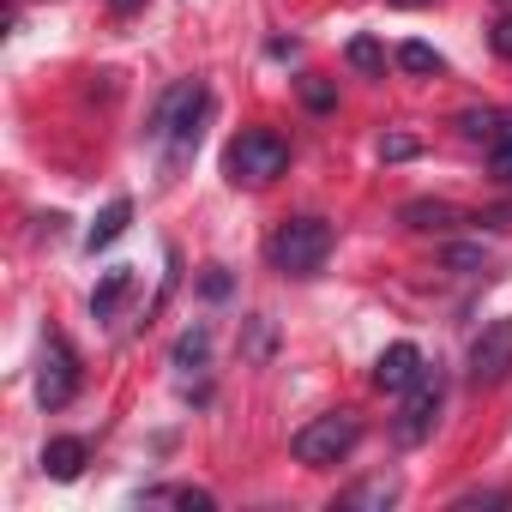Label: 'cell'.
<instances>
[{
  "label": "cell",
  "mask_w": 512,
  "mask_h": 512,
  "mask_svg": "<svg viewBox=\"0 0 512 512\" xmlns=\"http://www.w3.org/2000/svg\"><path fill=\"white\" fill-rule=\"evenodd\" d=\"M211 109V97H205V85L199 79H181L175 91H163L157 97V109H151V139L157 145H169V169H181L187 157H193V145H199V115Z\"/></svg>",
  "instance_id": "cell-1"
},
{
  "label": "cell",
  "mask_w": 512,
  "mask_h": 512,
  "mask_svg": "<svg viewBox=\"0 0 512 512\" xmlns=\"http://www.w3.org/2000/svg\"><path fill=\"white\" fill-rule=\"evenodd\" d=\"M266 260L284 278H314L332 260V223L326 217H290V223H278L272 241H266Z\"/></svg>",
  "instance_id": "cell-2"
},
{
  "label": "cell",
  "mask_w": 512,
  "mask_h": 512,
  "mask_svg": "<svg viewBox=\"0 0 512 512\" xmlns=\"http://www.w3.org/2000/svg\"><path fill=\"white\" fill-rule=\"evenodd\" d=\"M356 440H362V422L350 410H326V416H314L290 434V458L308 464V470H326V464H344L356 452Z\"/></svg>",
  "instance_id": "cell-3"
},
{
  "label": "cell",
  "mask_w": 512,
  "mask_h": 512,
  "mask_svg": "<svg viewBox=\"0 0 512 512\" xmlns=\"http://www.w3.org/2000/svg\"><path fill=\"white\" fill-rule=\"evenodd\" d=\"M223 169H229V181H247V187H266V181H278L284 169H290V145L272 133V127H247L235 145H229V157H223Z\"/></svg>",
  "instance_id": "cell-4"
},
{
  "label": "cell",
  "mask_w": 512,
  "mask_h": 512,
  "mask_svg": "<svg viewBox=\"0 0 512 512\" xmlns=\"http://www.w3.org/2000/svg\"><path fill=\"white\" fill-rule=\"evenodd\" d=\"M440 398H446V380H440V368H422V380H416V386L404 392V410H398V422H392L398 446H422V440L434 434Z\"/></svg>",
  "instance_id": "cell-5"
},
{
  "label": "cell",
  "mask_w": 512,
  "mask_h": 512,
  "mask_svg": "<svg viewBox=\"0 0 512 512\" xmlns=\"http://www.w3.org/2000/svg\"><path fill=\"white\" fill-rule=\"evenodd\" d=\"M73 392H79V356H73V344L61 332H49L43 368H37V404L43 410H61V404H73Z\"/></svg>",
  "instance_id": "cell-6"
},
{
  "label": "cell",
  "mask_w": 512,
  "mask_h": 512,
  "mask_svg": "<svg viewBox=\"0 0 512 512\" xmlns=\"http://www.w3.org/2000/svg\"><path fill=\"white\" fill-rule=\"evenodd\" d=\"M512 374V320H488L470 338V380L476 386H500Z\"/></svg>",
  "instance_id": "cell-7"
},
{
  "label": "cell",
  "mask_w": 512,
  "mask_h": 512,
  "mask_svg": "<svg viewBox=\"0 0 512 512\" xmlns=\"http://www.w3.org/2000/svg\"><path fill=\"white\" fill-rule=\"evenodd\" d=\"M422 368H428V362H422V350H416L410 338H404V344H386L380 362H374V386L392 392V398H404V392L422 380Z\"/></svg>",
  "instance_id": "cell-8"
},
{
  "label": "cell",
  "mask_w": 512,
  "mask_h": 512,
  "mask_svg": "<svg viewBox=\"0 0 512 512\" xmlns=\"http://www.w3.org/2000/svg\"><path fill=\"white\" fill-rule=\"evenodd\" d=\"M398 223H404V229H416V235H446V229H458V223H464V211H458V205H446V199H410V205L398 211Z\"/></svg>",
  "instance_id": "cell-9"
},
{
  "label": "cell",
  "mask_w": 512,
  "mask_h": 512,
  "mask_svg": "<svg viewBox=\"0 0 512 512\" xmlns=\"http://www.w3.org/2000/svg\"><path fill=\"white\" fill-rule=\"evenodd\" d=\"M398 476H368V482H356V488H344L338 494V506L344 512H386V506H398Z\"/></svg>",
  "instance_id": "cell-10"
},
{
  "label": "cell",
  "mask_w": 512,
  "mask_h": 512,
  "mask_svg": "<svg viewBox=\"0 0 512 512\" xmlns=\"http://www.w3.org/2000/svg\"><path fill=\"white\" fill-rule=\"evenodd\" d=\"M127 223H133V199H109V205L97 211V223L85 229V253H103V247H115V241L127 235Z\"/></svg>",
  "instance_id": "cell-11"
},
{
  "label": "cell",
  "mask_w": 512,
  "mask_h": 512,
  "mask_svg": "<svg viewBox=\"0 0 512 512\" xmlns=\"http://www.w3.org/2000/svg\"><path fill=\"white\" fill-rule=\"evenodd\" d=\"M85 458H91V446H85L79 434H55V440L43 446V470H49L55 482H73V476L85 470Z\"/></svg>",
  "instance_id": "cell-12"
},
{
  "label": "cell",
  "mask_w": 512,
  "mask_h": 512,
  "mask_svg": "<svg viewBox=\"0 0 512 512\" xmlns=\"http://www.w3.org/2000/svg\"><path fill=\"white\" fill-rule=\"evenodd\" d=\"M272 350H278V326H272L266 314H253V320L241 326V362L266 368V362H272Z\"/></svg>",
  "instance_id": "cell-13"
},
{
  "label": "cell",
  "mask_w": 512,
  "mask_h": 512,
  "mask_svg": "<svg viewBox=\"0 0 512 512\" xmlns=\"http://www.w3.org/2000/svg\"><path fill=\"white\" fill-rule=\"evenodd\" d=\"M127 290H133V266L103 272V284H97V296H91V314H97V320H109V314L127 302Z\"/></svg>",
  "instance_id": "cell-14"
},
{
  "label": "cell",
  "mask_w": 512,
  "mask_h": 512,
  "mask_svg": "<svg viewBox=\"0 0 512 512\" xmlns=\"http://www.w3.org/2000/svg\"><path fill=\"white\" fill-rule=\"evenodd\" d=\"M344 61H350L356 73H368V79H380V73H386V43H380V37H350V49H344Z\"/></svg>",
  "instance_id": "cell-15"
},
{
  "label": "cell",
  "mask_w": 512,
  "mask_h": 512,
  "mask_svg": "<svg viewBox=\"0 0 512 512\" xmlns=\"http://www.w3.org/2000/svg\"><path fill=\"white\" fill-rule=\"evenodd\" d=\"M205 356H211V332H205V326H187V332L175 338V350H169L175 368H205Z\"/></svg>",
  "instance_id": "cell-16"
},
{
  "label": "cell",
  "mask_w": 512,
  "mask_h": 512,
  "mask_svg": "<svg viewBox=\"0 0 512 512\" xmlns=\"http://www.w3.org/2000/svg\"><path fill=\"white\" fill-rule=\"evenodd\" d=\"M458 133L494 145V139H500V115H494V109H464V115H458Z\"/></svg>",
  "instance_id": "cell-17"
},
{
  "label": "cell",
  "mask_w": 512,
  "mask_h": 512,
  "mask_svg": "<svg viewBox=\"0 0 512 512\" xmlns=\"http://www.w3.org/2000/svg\"><path fill=\"white\" fill-rule=\"evenodd\" d=\"M398 67H404V73H440L446 61H440V49H428V43H404V49H398Z\"/></svg>",
  "instance_id": "cell-18"
},
{
  "label": "cell",
  "mask_w": 512,
  "mask_h": 512,
  "mask_svg": "<svg viewBox=\"0 0 512 512\" xmlns=\"http://www.w3.org/2000/svg\"><path fill=\"white\" fill-rule=\"evenodd\" d=\"M302 103H308L314 115H326V109H338V91H332L326 79H314V73H308V79H302Z\"/></svg>",
  "instance_id": "cell-19"
},
{
  "label": "cell",
  "mask_w": 512,
  "mask_h": 512,
  "mask_svg": "<svg viewBox=\"0 0 512 512\" xmlns=\"http://www.w3.org/2000/svg\"><path fill=\"white\" fill-rule=\"evenodd\" d=\"M440 260H446L452 272H482V266H488V253H482V247H446Z\"/></svg>",
  "instance_id": "cell-20"
},
{
  "label": "cell",
  "mask_w": 512,
  "mask_h": 512,
  "mask_svg": "<svg viewBox=\"0 0 512 512\" xmlns=\"http://www.w3.org/2000/svg\"><path fill=\"white\" fill-rule=\"evenodd\" d=\"M416 151H422V145H416L410 133H386V139H380V157H386V163H410Z\"/></svg>",
  "instance_id": "cell-21"
},
{
  "label": "cell",
  "mask_w": 512,
  "mask_h": 512,
  "mask_svg": "<svg viewBox=\"0 0 512 512\" xmlns=\"http://www.w3.org/2000/svg\"><path fill=\"white\" fill-rule=\"evenodd\" d=\"M163 500H175V506H187V512H211V506H217L211 488H163Z\"/></svg>",
  "instance_id": "cell-22"
},
{
  "label": "cell",
  "mask_w": 512,
  "mask_h": 512,
  "mask_svg": "<svg viewBox=\"0 0 512 512\" xmlns=\"http://www.w3.org/2000/svg\"><path fill=\"white\" fill-rule=\"evenodd\" d=\"M476 506H512V494L506 488H482V494H458L452 500V512H476Z\"/></svg>",
  "instance_id": "cell-23"
},
{
  "label": "cell",
  "mask_w": 512,
  "mask_h": 512,
  "mask_svg": "<svg viewBox=\"0 0 512 512\" xmlns=\"http://www.w3.org/2000/svg\"><path fill=\"white\" fill-rule=\"evenodd\" d=\"M488 175L494 181H512V139H494L488 145Z\"/></svg>",
  "instance_id": "cell-24"
},
{
  "label": "cell",
  "mask_w": 512,
  "mask_h": 512,
  "mask_svg": "<svg viewBox=\"0 0 512 512\" xmlns=\"http://www.w3.org/2000/svg\"><path fill=\"white\" fill-rule=\"evenodd\" d=\"M199 296H205V302H223V296H229V272H223V266H205Z\"/></svg>",
  "instance_id": "cell-25"
},
{
  "label": "cell",
  "mask_w": 512,
  "mask_h": 512,
  "mask_svg": "<svg viewBox=\"0 0 512 512\" xmlns=\"http://www.w3.org/2000/svg\"><path fill=\"white\" fill-rule=\"evenodd\" d=\"M488 49H494L500 61H512V13H500V19H494V31H488Z\"/></svg>",
  "instance_id": "cell-26"
},
{
  "label": "cell",
  "mask_w": 512,
  "mask_h": 512,
  "mask_svg": "<svg viewBox=\"0 0 512 512\" xmlns=\"http://www.w3.org/2000/svg\"><path fill=\"white\" fill-rule=\"evenodd\" d=\"M482 223H488V229H512V205H506V211H488Z\"/></svg>",
  "instance_id": "cell-27"
},
{
  "label": "cell",
  "mask_w": 512,
  "mask_h": 512,
  "mask_svg": "<svg viewBox=\"0 0 512 512\" xmlns=\"http://www.w3.org/2000/svg\"><path fill=\"white\" fill-rule=\"evenodd\" d=\"M109 7H115V13H139V7H145V0H109Z\"/></svg>",
  "instance_id": "cell-28"
},
{
  "label": "cell",
  "mask_w": 512,
  "mask_h": 512,
  "mask_svg": "<svg viewBox=\"0 0 512 512\" xmlns=\"http://www.w3.org/2000/svg\"><path fill=\"white\" fill-rule=\"evenodd\" d=\"M392 7H404V13H416V7H434V0H392Z\"/></svg>",
  "instance_id": "cell-29"
}]
</instances>
